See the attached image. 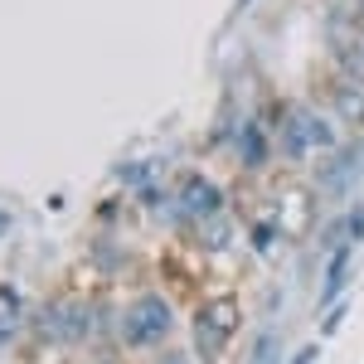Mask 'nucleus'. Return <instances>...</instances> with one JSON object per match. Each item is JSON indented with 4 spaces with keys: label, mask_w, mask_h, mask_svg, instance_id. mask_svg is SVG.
<instances>
[{
    "label": "nucleus",
    "mask_w": 364,
    "mask_h": 364,
    "mask_svg": "<svg viewBox=\"0 0 364 364\" xmlns=\"http://www.w3.org/2000/svg\"><path fill=\"white\" fill-rule=\"evenodd\" d=\"M282 360V336L277 331H262L257 350H252V364H277Z\"/></svg>",
    "instance_id": "1a4fd4ad"
},
{
    "label": "nucleus",
    "mask_w": 364,
    "mask_h": 364,
    "mask_svg": "<svg viewBox=\"0 0 364 364\" xmlns=\"http://www.w3.org/2000/svg\"><path fill=\"white\" fill-rule=\"evenodd\" d=\"M156 364H195V355H190V350H161Z\"/></svg>",
    "instance_id": "ddd939ff"
},
{
    "label": "nucleus",
    "mask_w": 364,
    "mask_h": 364,
    "mask_svg": "<svg viewBox=\"0 0 364 364\" xmlns=\"http://www.w3.org/2000/svg\"><path fill=\"white\" fill-rule=\"evenodd\" d=\"M252 243H257V252H267V248H272V219L252 228Z\"/></svg>",
    "instance_id": "4468645a"
},
{
    "label": "nucleus",
    "mask_w": 364,
    "mask_h": 364,
    "mask_svg": "<svg viewBox=\"0 0 364 364\" xmlns=\"http://www.w3.org/2000/svg\"><path fill=\"white\" fill-rule=\"evenodd\" d=\"M350 175H355V146H350V151H340L336 161L326 166V185H331V190H336V185H350Z\"/></svg>",
    "instance_id": "6e6552de"
},
{
    "label": "nucleus",
    "mask_w": 364,
    "mask_h": 364,
    "mask_svg": "<svg viewBox=\"0 0 364 364\" xmlns=\"http://www.w3.org/2000/svg\"><path fill=\"white\" fill-rule=\"evenodd\" d=\"M238 321H243V316H238V301H233V296H209V301L199 306V350L214 355V350L238 331Z\"/></svg>",
    "instance_id": "f03ea898"
},
{
    "label": "nucleus",
    "mask_w": 364,
    "mask_h": 364,
    "mask_svg": "<svg viewBox=\"0 0 364 364\" xmlns=\"http://www.w3.org/2000/svg\"><path fill=\"white\" fill-rule=\"evenodd\" d=\"M175 331V316H170L166 296H136L127 316H122V340L132 345V350H151V345H166V336Z\"/></svg>",
    "instance_id": "f257e3e1"
},
{
    "label": "nucleus",
    "mask_w": 364,
    "mask_h": 364,
    "mask_svg": "<svg viewBox=\"0 0 364 364\" xmlns=\"http://www.w3.org/2000/svg\"><path fill=\"white\" fill-rule=\"evenodd\" d=\"M39 331H44V340H87L92 311L83 301H49L39 311Z\"/></svg>",
    "instance_id": "7ed1b4c3"
},
{
    "label": "nucleus",
    "mask_w": 364,
    "mask_h": 364,
    "mask_svg": "<svg viewBox=\"0 0 364 364\" xmlns=\"http://www.w3.org/2000/svg\"><path fill=\"white\" fill-rule=\"evenodd\" d=\"M345 267H350V243L331 252V267H326V296H321V306H336V291H340V277H345Z\"/></svg>",
    "instance_id": "0eeeda50"
},
{
    "label": "nucleus",
    "mask_w": 364,
    "mask_h": 364,
    "mask_svg": "<svg viewBox=\"0 0 364 364\" xmlns=\"http://www.w3.org/2000/svg\"><path fill=\"white\" fill-rule=\"evenodd\" d=\"M243 161H248V166H257V161H262V136H257V132H248V136H243Z\"/></svg>",
    "instance_id": "f8f14e48"
},
{
    "label": "nucleus",
    "mask_w": 364,
    "mask_h": 364,
    "mask_svg": "<svg viewBox=\"0 0 364 364\" xmlns=\"http://www.w3.org/2000/svg\"><path fill=\"white\" fill-rule=\"evenodd\" d=\"M316 350H321V345H306V350H296V355H291V364H316Z\"/></svg>",
    "instance_id": "dca6fc26"
},
{
    "label": "nucleus",
    "mask_w": 364,
    "mask_h": 364,
    "mask_svg": "<svg viewBox=\"0 0 364 364\" xmlns=\"http://www.w3.org/2000/svg\"><path fill=\"white\" fill-rule=\"evenodd\" d=\"M195 238H199V248L224 252L228 243H233V219H228L224 209H219V214H204V219H195Z\"/></svg>",
    "instance_id": "423d86ee"
},
{
    "label": "nucleus",
    "mask_w": 364,
    "mask_h": 364,
    "mask_svg": "<svg viewBox=\"0 0 364 364\" xmlns=\"http://www.w3.org/2000/svg\"><path fill=\"white\" fill-rule=\"evenodd\" d=\"M336 112L345 117V122H364V97L355 92V87H345V92H340V102H336Z\"/></svg>",
    "instance_id": "9d476101"
},
{
    "label": "nucleus",
    "mask_w": 364,
    "mask_h": 364,
    "mask_svg": "<svg viewBox=\"0 0 364 364\" xmlns=\"http://www.w3.org/2000/svg\"><path fill=\"white\" fill-rule=\"evenodd\" d=\"M180 204H185L190 219H204V214H219V209H224V195H219L204 175H190V180L180 185Z\"/></svg>",
    "instance_id": "39448f33"
},
{
    "label": "nucleus",
    "mask_w": 364,
    "mask_h": 364,
    "mask_svg": "<svg viewBox=\"0 0 364 364\" xmlns=\"http://www.w3.org/2000/svg\"><path fill=\"white\" fill-rule=\"evenodd\" d=\"M345 316H350V301H345V306L336 301V306L326 311V321H321V336H336L340 326H345Z\"/></svg>",
    "instance_id": "9b49d317"
},
{
    "label": "nucleus",
    "mask_w": 364,
    "mask_h": 364,
    "mask_svg": "<svg viewBox=\"0 0 364 364\" xmlns=\"http://www.w3.org/2000/svg\"><path fill=\"white\" fill-rule=\"evenodd\" d=\"M10 233V209H0V238Z\"/></svg>",
    "instance_id": "f3484780"
},
{
    "label": "nucleus",
    "mask_w": 364,
    "mask_h": 364,
    "mask_svg": "<svg viewBox=\"0 0 364 364\" xmlns=\"http://www.w3.org/2000/svg\"><path fill=\"white\" fill-rule=\"evenodd\" d=\"M102 364H112V360H102Z\"/></svg>",
    "instance_id": "a211bd4d"
},
{
    "label": "nucleus",
    "mask_w": 364,
    "mask_h": 364,
    "mask_svg": "<svg viewBox=\"0 0 364 364\" xmlns=\"http://www.w3.org/2000/svg\"><path fill=\"white\" fill-rule=\"evenodd\" d=\"M282 141H287V156H306L311 146H331V127H326L316 112H291Z\"/></svg>",
    "instance_id": "20e7f679"
},
{
    "label": "nucleus",
    "mask_w": 364,
    "mask_h": 364,
    "mask_svg": "<svg viewBox=\"0 0 364 364\" xmlns=\"http://www.w3.org/2000/svg\"><path fill=\"white\" fill-rule=\"evenodd\" d=\"M355 238H364V204L350 214V233H345V243H355Z\"/></svg>",
    "instance_id": "2eb2a0df"
}]
</instances>
